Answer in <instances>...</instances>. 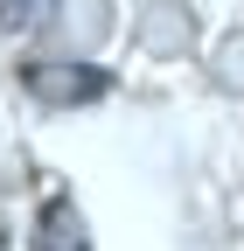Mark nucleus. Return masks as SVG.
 I'll list each match as a JSON object with an SVG mask.
<instances>
[{"mask_svg": "<svg viewBox=\"0 0 244 251\" xmlns=\"http://www.w3.org/2000/svg\"><path fill=\"white\" fill-rule=\"evenodd\" d=\"M217 77H223L230 91H244V28L217 42Z\"/></svg>", "mask_w": 244, "mask_h": 251, "instance_id": "4", "label": "nucleus"}, {"mask_svg": "<svg viewBox=\"0 0 244 251\" xmlns=\"http://www.w3.org/2000/svg\"><path fill=\"white\" fill-rule=\"evenodd\" d=\"M56 14H63V42H77V49L112 35V0H63Z\"/></svg>", "mask_w": 244, "mask_h": 251, "instance_id": "3", "label": "nucleus"}, {"mask_svg": "<svg viewBox=\"0 0 244 251\" xmlns=\"http://www.w3.org/2000/svg\"><path fill=\"white\" fill-rule=\"evenodd\" d=\"M0 251H7V244H0Z\"/></svg>", "mask_w": 244, "mask_h": 251, "instance_id": "6", "label": "nucleus"}, {"mask_svg": "<svg viewBox=\"0 0 244 251\" xmlns=\"http://www.w3.org/2000/svg\"><path fill=\"white\" fill-rule=\"evenodd\" d=\"M35 21V0H0V28H28Z\"/></svg>", "mask_w": 244, "mask_h": 251, "instance_id": "5", "label": "nucleus"}, {"mask_svg": "<svg viewBox=\"0 0 244 251\" xmlns=\"http://www.w3.org/2000/svg\"><path fill=\"white\" fill-rule=\"evenodd\" d=\"M35 251H91V237H84V216L56 196V202H42V224H35Z\"/></svg>", "mask_w": 244, "mask_h": 251, "instance_id": "2", "label": "nucleus"}, {"mask_svg": "<svg viewBox=\"0 0 244 251\" xmlns=\"http://www.w3.org/2000/svg\"><path fill=\"white\" fill-rule=\"evenodd\" d=\"M21 84L42 105H91V98H105V70H91V63H28Z\"/></svg>", "mask_w": 244, "mask_h": 251, "instance_id": "1", "label": "nucleus"}]
</instances>
